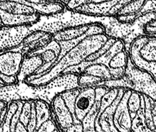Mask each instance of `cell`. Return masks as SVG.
I'll list each match as a JSON object with an SVG mask.
<instances>
[{"label":"cell","instance_id":"9","mask_svg":"<svg viewBox=\"0 0 156 132\" xmlns=\"http://www.w3.org/2000/svg\"><path fill=\"white\" fill-rule=\"evenodd\" d=\"M105 33V29L100 24H88L64 29L53 34V38L58 42L72 40H83L88 36Z\"/></svg>","mask_w":156,"mask_h":132},{"label":"cell","instance_id":"24","mask_svg":"<svg viewBox=\"0 0 156 132\" xmlns=\"http://www.w3.org/2000/svg\"><path fill=\"white\" fill-rule=\"evenodd\" d=\"M14 131H28V130L23 123L21 122L20 121H18L16 127H15Z\"/></svg>","mask_w":156,"mask_h":132},{"label":"cell","instance_id":"13","mask_svg":"<svg viewBox=\"0 0 156 132\" xmlns=\"http://www.w3.org/2000/svg\"><path fill=\"white\" fill-rule=\"evenodd\" d=\"M43 64L42 56L39 53L24 55L20 71L17 75L18 82H25L28 78L35 74Z\"/></svg>","mask_w":156,"mask_h":132},{"label":"cell","instance_id":"6","mask_svg":"<svg viewBox=\"0 0 156 132\" xmlns=\"http://www.w3.org/2000/svg\"><path fill=\"white\" fill-rule=\"evenodd\" d=\"M61 95L72 113L75 125H82L94 105L97 90L95 86L79 87L66 91Z\"/></svg>","mask_w":156,"mask_h":132},{"label":"cell","instance_id":"29","mask_svg":"<svg viewBox=\"0 0 156 132\" xmlns=\"http://www.w3.org/2000/svg\"><path fill=\"white\" fill-rule=\"evenodd\" d=\"M0 81H2V82H3V81H2V79L1 78V77H0ZM3 83H4V82H3Z\"/></svg>","mask_w":156,"mask_h":132},{"label":"cell","instance_id":"20","mask_svg":"<svg viewBox=\"0 0 156 132\" xmlns=\"http://www.w3.org/2000/svg\"><path fill=\"white\" fill-rule=\"evenodd\" d=\"M18 108H19V102H18V101H12L8 102L5 119L3 120V122L1 127H0V131H11V123H12V120L14 114L16 113Z\"/></svg>","mask_w":156,"mask_h":132},{"label":"cell","instance_id":"16","mask_svg":"<svg viewBox=\"0 0 156 132\" xmlns=\"http://www.w3.org/2000/svg\"><path fill=\"white\" fill-rule=\"evenodd\" d=\"M35 12L42 16L53 15L63 12L66 8L64 2L60 0H47L37 3H30Z\"/></svg>","mask_w":156,"mask_h":132},{"label":"cell","instance_id":"12","mask_svg":"<svg viewBox=\"0 0 156 132\" xmlns=\"http://www.w3.org/2000/svg\"><path fill=\"white\" fill-rule=\"evenodd\" d=\"M61 52V48L60 44H59L57 40H55L54 38H53V40H51L49 45L45 47H44L43 48L33 52L39 53L41 55L43 60V64L41 65V67L35 72L34 75L30 76L27 79L36 78V77L41 75L47 72L53 67V65L56 63L59 56H60Z\"/></svg>","mask_w":156,"mask_h":132},{"label":"cell","instance_id":"2","mask_svg":"<svg viewBox=\"0 0 156 132\" xmlns=\"http://www.w3.org/2000/svg\"><path fill=\"white\" fill-rule=\"evenodd\" d=\"M108 37L105 33L88 36L58 58L53 67L44 74L25 81L31 86H41L47 83L60 75L66 69L81 64L90 54L100 49L107 41Z\"/></svg>","mask_w":156,"mask_h":132},{"label":"cell","instance_id":"8","mask_svg":"<svg viewBox=\"0 0 156 132\" xmlns=\"http://www.w3.org/2000/svg\"><path fill=\"white\" fill-rule=\"evenodd\" d=\"M53 116L60 131H83L82 125H75L72 113L61 94L55 97L51 103Z\"/></svg>","mask_w":156,"mask_h":132},{"label":"cell","instance_id":"7","mask_svg":"<svg viewBox=\"0 0 156 132\" xmlns=\"http://www.w3.org/2000/svg\"><path fill=\"white\" fill-rule=\"evenodd\" d=\"M23 57V54L17 48L0 52V77L6 85L18 83L17 75Z\"/></svg>","mask_w":156,"mask_h":132},{"label":"cell","instance_id":"11","mask_svg":"<svg viewBox=\"0 0 156 132\" xmlns=\"http://www.w3.org/2000/svg\"><path fill=\"white\" fill-rule=\"evenodd\" d=\"M131 91L125 90L113 115V125L116 131H132V117L128 108V99Z\"/></svg>","mask_w":156,"mask_h":132},{"label":"cell","instance_id":"18","mask_svg":"<svg viewBox=\"0 0 156 132\" xmlns=\"http://www.w3.org/2000/svg\"><path fill=\"white\" fill-rule=\"evenodd\" d=\"M144 95V115L147 127L150 131H156V101Z\"/></svg>","mask_w":156,"mask_h":132},{"label":"cell","instance_id":"26","mask_svg":"<svg viewBox=\"0 0 156 132\" xmlns=\"http://www.w3.org/2000/svg\"><path fill=\"white\" fill-rule=\"evenodd\" d=\"M4 28V25H3V20H2V17L1 16V14H0V29Z\"/></svg>","mask_w":156,"mask_h":132},{"label":"cell","instance_id":"30","mask_svg":"<svg viewBox=\"0 0 156 132\" xmlns=\"http://www.w3.org/2000/svg\"><path fill=\"white\" fill-rule=\"evenodd\" d=\"M155 79H156V78H155Z\"/></svg>","mask_w":156,"mask_h":132},{"label":"cell","instance_id":"23","mask_svg":"<svg viewBox=\"0 0 156 132\" xmlns=\"http://www.w3.org/2000/svg\"><path fill=\"white\" fill-rule=\"evenodd\" d=\"M36 131L37 132H43V131H60L58 129V127L57 126V124L55 122V118L53 116H53L49 120H47L45 121L44 123H43L41 125L39 126V127L37 130Z\"/></svg>","mask_w":156,"mask_h":132},{"label":"cell","instance_id":"27","mask_svg":"<svg viewBox=\"0 0 156 132\" xmlns=\"http://www.w3.org/2000/svg\"><path fill=\"white\" fill-rule=\"evenodd\" d=\"M5 85H5V84L4 83L0 81V88L4 87V86H5Z\"/></svg>","mask_w":156,"mask_h":132},{"label":"cell","instance_id":"14","mask_svg":"<svg viewBox=\"0 0 156 132\" xmlns=\"http://www.w3.org/2000/svg\"><path fill=\"white\" fill-rule=\"evenodd\" d=\"M4 27H32L41 19V15L35 13L32 15H13L0 10Z\"/></svg>","mask_w":156,"mask_h":132},{"label":"cell","instance_id":"15","mask_svg":"<svg viewBox=\"0 0 156 132\" xmlns=\"http://www.w3.org/2000/svg\"><path fill=\"white\" fill-rule=\"evenodd\" d=\"M0 10L13 15H32L37 13L29 3L20 0H0Z\"/></svg>","mask_w":156,"mask_h":132},{"label":"cell","instance_id":"17","mask_svg":"<svg viewBox=\"0 0 156 132\" xmlns=\"http://www.w3.org/2000/svg\"><path fill=\"white\" fill-rule=\"evenodd\" d=\"M34 101L37 122L36 131L43 123L51 118L53 116V112H52L51 104L41 99H35Z\"/></svg>","mask_w":156,"mask_h":132},{"label":"cell","instance_id":"3","mask_svg":"<svg viewBox=\"0 0 156 132\" xmlns=\"http://www.w3.org/2000/svg\"><path fill=\"white\" fill-rule=\"evenodd\" d=\"M100 86L134 91L146 95L156 101V79L154 76L137 67L129 57L121 78L106 81Z\"/></svg>","mask_w":156,"mask_h":132},{"label":"cell","instance_id":"22","mask_svg":"<svg viewBox=\"0 0 156 132\" xmlns=\"http://www.w3.org/2000/svg\"><path fill=\"white\" fill-rule=\"evenodd\" d=\"M33 100H24L21 106V111L19 121L23 123L27 127L31 118V106Z\"/></svg>","mask_w":156,"mask_h":132},{"label":"cell","instance_id":"19","mask_svg":"<svg viewBox=\"0 0 156 132\" xmlns=\"http://www.w3.org/2000/svg\"><path fill=\"white\" fill-rule=\"evenodd\" d=\"M144 98L142 94V104L140 109L137 111L135 116L132 119V131L139 132V131H150L149 128L147 127L144 115Z\"/></svg>","mask_w":156,"mask_h":132},{"label":"cell","instance_id":"25","mask_svg":"<svg viewBox=\"0 0 156 132\" xmlns=\"http://www.w3.org/2000/svg\"><path fill=\"white\" fill-rule=\"evenodd\" d=\"M146 31L147 32V34H148V33L155 32L156 31V27L150 26V25H147L146 26Z\"/></svg>","mask_w":156,"mask_h":132},{"label":"cell","instance_id":"28","mask_svg":"<svg viewBox=\"0 0 156 132\" xmlns=\"http://www.w3.org/2000/svg\"><path fill=\"white\" fill-rule=\"evenodd\" d=\"M153 16H154V20H156V12L153 13Z\"/></svg>","mask_w":156,"mask_h":132},{"label":"cell","instance_id":"4","mask_svg":"<svg viewBox=\"0 0 156 132\" xmlns=\"http://www.w3.org/2000/svg\"><path fill=\"white\" fill-rule=\"evenodd\" d=\"M153 20V13L144 15L131 22L121 21L116 16H106L102 25L108 37L122 40L128 52L129 46L137 38L147 35L146 26Z\"/></svg>","mask_w":156,"mask_h":132},{"label":"cell","instance_id":"5","mask_svg":"<svg viewBox=\"0 0 156 132\" xmlns=\"http://www.w3.org/2000/svg\"><path fill=\"white\" fill-rule=\"evenodd\" d=\"M43 23L38 25L35 29H40L54 34L64 29L88 24L102 25L106 16H97L65 8L63 12L49 16H42Z\"/></svg>","mask_w":156,"mask_h":132},{"label":"cell","instance_id":"1","mask_svg":"<svg viewBox=\"0 0 156 132\" xmlns=\"http://www.w3.org/2000/svg\"><path fill=\"white\" fill-rule=\"evenodd\" d=\"M128 52L120 40L109 38L100 49L81 64L66 69L64 73L85 74L97 78L101 83L123 75Z\"/></svg>","mask_w":156,"mask_h":132},{"label":"cell","instance_id":"21","mask_svg":"<svg viewBox=\"0 0 156 132\" xmlns=\"http://www.w3.org/2000/svg\"><path fill=\"white\" fill-rule=\"evenodd\" d=\"M142 94L134 91H131L128 99V108L132 119L135 116L142 104Z\"/></svg>","mask_w":156,"mask_h":132},{"label":"cell","instance_id":"10","mask_svg":"<svg viewBox=\"0 0 156 132\" xmlns=\"http://www.w3.org/2000/svg\"><path fill=\"white\" fill-rule=\"evenodd\" d=\"M53 38L52 33L40 29H34L24 36L17 48L23 55L33 53L47 46Z\"/></svg>","mask_w":156,"mask_h":132}]
</instances>
